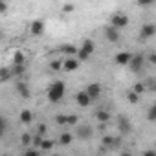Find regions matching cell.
Segmentation results:
<instances>
[{"instance_id":"cell-1","label":"cell","mask_w":156,"mask_h":156,"mask_svg":"<svg viewBox=\"0 0 156 156\" xmlns=\"http://www.w3.org/2000/svg\"><path fill=\"white\" fill-rule=\"evenodd\" d=\"M64 92H66V85L62 81H53L50 87H48V101L50 103H59L62 98H64Z\"/></svg>"},{"instance_id":"cell-2","label":"cell","mask_w":156,"mask_h":156,"mask_svg":"<svg viewBox=\"0 0 156 156\" xmlns=\"http://www.w3.org/2000/svg\"><path fill=\"white\" fill-rule=\"evenodd\" d=\"M94 50H96L94 41L85 39V41H83V44H81V48H79V51H77V59H79V61H87V59L94 53Z\"/></svg>"},{"instance_id":"cell-3","label":"cell","mask_w":156,"mask_h":156,"mask_svg":"<svg viewBox=\"0 0 156 156\" xmlns=\"http://www.w3.org/2000/svg\"><path fill=\"white\" fill-rule=\"evenodd\" d=\"M110 26H114V28H118V30L127 28V26H129V17H127L125 13H116V15H112V19H110Z\"/></svg>"},{"instance_id":"cell-4","label":"cell","mask_w":156,"mask_h":156,"mask_svg":"<svg viewBox=\"0 0 156 156\" xmlns=\"http://www.w3.org/2000/svg\"><path fill=\"white\" fill-rule=\"evenodd\" d=\"M154 35H156V26L154 24H143L141 26V30H140V41L141 42H145L147 39H151Z\"/></svg>"},{"instance_id":"cell-5","label":"cell","mask_w":156,"mask_h":156,"mask_svg":"<svg viewBox=\"0 0 156 156\" xmlns=\"http://www.w3.org/2000/svg\"><path fill=\"white\" fill-rule=\"evenodd\" d=\"M130 59H132V53H129V51H119V53H116V57H114L116 64H119V66H129Z\"/></svg>"},{"instance_id":"cell-6","label":"cell","mask_w":156,"mask_h":156,"mask_svg":"<svg viewBox=\"0 0 156 156\" xmlns=\"http://www.w3.org/2000/svg\"><path fill=\"white\" fill-rule=\"evenodd\" d=\"M129 66H130V70H132V72H136V73H138V72L141 70V66H143V55H141V53L132 55V59H130Z\"/></svg>"},{"instance_id":"cell-7","label":"cell","mask_w":156,"mask_h":156,"mask_svg":"<svg viewBox=\"0 0 156 156\" xmlns=\"http://www.w3.org/2000/svg\"><path fill=\"white\" fill-rule=\"evenodd\" d=\"M85 90H87V94H88L92 99H98V98L101 96V92H103V88H101V85H99V83H90Z\"/></svg>"},{"instance_id":"cell-8","label":"cell","mask_w":156,"mask_h":156,"mask_svg":"<svg viewBox=\"0 0 156 156\" xmlns=\"http://www.w3.org/2000/svg\"><path fill=\"white\" fill-rule=\"evenodd\" d=\"M75 134H77V138H81V140H88V138H92L94 130L88 125H79V127H77V130H75Z\"/></svg>"},{"instance_id":"cell-9","label":"cell","mask_w":156,"mask_h":156,"mask_svg":"<svg viewBox=\"0 0 156 156\" xmlns=\"http://www.w3.org/2000/svg\"><path fill=\"white\" fill-rule=\"evenodd\" d=\"M105 35H107V39H108V42H118L119 39H121V35H119V30L118 28H114V26H108L107 30H105Z\"/></svg>"},{"instance_id":"cell-10","label":"cell","mask_w":156,"mask_h":156,"mask_svg":"<svg viewBox=\"0 0 156 156\" xmlns=\"http://www.w3.org/2000/svg\"><path fill=\"white\" fill-rule=\"evenodd\" d=\"M75 101H77V105H79V107H88L94 99L87 94V90H83V92H79V94L75 96Z\"/></svg>"},{"instance_id":"cell-11","label":"cell","mask_w":156,"mask_h":156,"mask_svg":"<svg viewBox=\"0 0 156 156\" xmlns=\"http://www.w3.org/2000/svg\"><path fill=\"white\" fill-rule=\"evenodd\" d=\"M30 33H31V35H35V37H37V35H41V33H44V22H42V20H39V19H37V20H33V22L30 24Z\"/></svg>"},{"instance_id":"cell-12","label":"cell","mask_w":156,"mask_h":156,"mask_svg":"<svg viewBox=\"0 0 156 156\" xmlns=\"http://www.w3.org/2000/svg\"><path fill=\"white\" fill-rule=\"evenodd\" d=\"M118 129L121 134H129L130 132V121L125 118V116H119L118 118Z\"/></svg>"},{"instance_id":"cell-13","label":"cell","mask_w":156,"mask_h":156,"mask_svg":"<svg viewBox=\"0 0 156 156\" xmlns=\"http://www.w3.org/2000/svg\"><path fill=\"white\" fill-rule=\"evenodd\" d=\"M79 59H73V57H70V59H66L64 61V66H62V70L64 72H75L77 68H79Z\"/></svg>"},{"instance_id":"cell-14","label":"cell","mask_w":156,"mask_h":156,"mask_svg":"<svg viewBox=\"0 0 156 156\" xmlns=\"http://www.w3.org/2000/svg\"><path fill=\"white\" fill-rule=\"evenodd\" d=\"M15 90H17V92H19V94H20L24 99H30V96H31V94H30V88H28V85H26V83H22V81L15 83Z\"/></svg>"},{"instance_id":"cell-15","label":"cell","mask_w":156,"mask_h":156,"mask_svg":"<svg viewBox=\"0 0 156 156\" xmlns=\"http://www.w3.org/2000/svg\"><path fill=\"white\" fill-rule=\"evenodd\" d=\"M59 51L61 53H66V55H77V51H79V48L77 46H73V44H62L61 48H59Z\"/></svg>"},{"instance_id":"cell-16","label":"cell","mask_w":156,"mask_h":156,"mask_svg":"<svg viewBox=\"0 0 156 156\" xmlns=\"http://www.w3.org/2000/svg\"><path fill=\"white\" fill-rule=\"evenodd\" d=\"M31 121H33V114H31V110H28V108L20 110V123H24V125H30Z\"/></svg>"},{"instance_id":"cell-17","label":"cell","mask_w":156,"mask_h":156,"mask_svg":"<svg viewBox=\"0 0 156 156\" xmlns=\"http://www.w3.org/2000/svg\"><path fill=\"white\" fill-rule=\"evenodd\" d=\"M72 141H73V134H70V132H62L59 136V143L61 145H70Z\"/></svg>"},{"instance_id":"cell-18","label":"cell","mask_w":156,"mask_h":156,"mask_svg":"<svg viewBox=\"0 0 156 156\" xmlns=\"http://www.w3.org/2000/svg\"><path fill=\"white\" fill-rule=\"evenodd\" d=\"M96 118H98V121H99V123H107V121L110 119V114H108L107 110H98Z\"/></svg>"},{"instance_id":"cell-19","label":"cell","mask_w":156,"mask_h":156,"mask_svg":"<svg viewBox=\"0 0 156 156\" xmlns=\"http://www.w3.org/2000/svg\"><path fill=\"white\" fill-rule=\"evenodd\" d=\"M127 101H129V103H132V105H136V103L140 101V94H138V92H134V90L127 92Z\"/></svg>"},{"instance_id":"cell-20","label":"cell","mask_w":156,"mask_h":156,"mask_svg":"<svg viewBox=\"0 0 156 156\" xmlns=\"http://www.w3.org/2000/svg\"><path fill=\"white\" fill-rule=\"evenodd\" d=\"M53 145H55V141H53V140H42L39 147H41L42 151H50V149H53Z\"/></svg>"},{"instance_id":"cell-21","label":"cell","mask_w":156,"mask_h":156,"mask_svg":"<svg viewBox=\"0 0 156 156\" xmlns=\"http://www.w3.org/2000/svg\"><path fill=\"white\" fill-rule=\"evenodd\" d=\"M13 64H24V53L22 51H15L13 53Z\"/></svg>"},{"instance_id":"cell-22","label":"cell","mask_w":156,"mask_h":156,"mask_svg":"<svg viewBox=\"0 0 156 156\" xmlns=\"http://www.w3.org/2000/svg\"><path fill=\"white\" fill-rule=\"evenodd\" d=\"M62 66H64V62H62V61H51V62H50V68H51L53 72L62 70Z\"/></svg>"},{"instance_id":"cell-23","label":"cell","mask_w":156,"mask_h":156,"mask_svg":"<svg viewBox=\"0 0 156 156\" xmlns=\"http://www.w3.org/2000/svg\"><path fill=\"white\" fill-rule=\"evenodd\" d=\"M11 72H13V75H22L24 73V64H13Z\"/></svg>"},{"instance_id":"cell-24","label":"cell","mask_w":156,"mask_h":156,"mask_svg":"<svg viewBox=\"0 0 156 156\" xmlns=\"http://www.w3.org/2000/svg\"><path fill=\"white\" fill-rule=\"evenodd\" d=\"M66 118H68V116H64V114H57V116H55V121H57V125H61V127H66Z\"/></svg>"},{"instance_id":"cell-25","label":"cell","mask_w":156,"mask_h":156,"mask_svg":"<svg viewBox=\"0 0 156 156\" xmlns=\"http://www.w3.org/2000/svg\"><path fill=\"white\" fill-rule=\"evenodd\" d=\"M147 119H149V121H156V105H152L151 110L147 112Z\"/></svg>"},{"instance_id":"cell-26","label":"cell","mask_w":156,"mask_h":156,"mask_svg":"<svg viewBox=\"0 0 156 156\" xmlns=\"http://www.w3.org/2000/svg\"><path fill=\"white\" fill-rule=\"evenodd\" d=\"M11 73H13V72H9L8 68H2V77H0V81H2V83H6V81L9 79V77H11Z\"/></svg>"},{"instance_id":"cell-27","label":"cell","mask_w":156,"mask_h":156,"mask_svg":"<svg viewBox=\"0 0 156 156\" xmlns=\"http://www.w3.org/2000/svg\"><path fill=\"white\" fill-rule=\"evenodd\" d=\"M30 143H33V138L30 134H22V145H30Z\"/></svg>"},{"instance_id":"cell-28","label":"cell","mask_w":156,"mask_h":156,"mask_svg":"<svg viewBox=\"0 0 156 156\" xmlns=\"http://www.w3.org/2000/svg\"><path fill=\"white\" fill-rule=\"evenodd\" d=\"M6 129H8V125H6V119L2 118V119H0V136L6 134Z\"/></svg>"},{"instance_id":"cell-29","label":"cell","mask_w":156,"mask_h":156,"mask_svg":"<svg viewBox=\"0 0 156 156\" xmlns=\"http://www.w3.org/2000/svg\"><path fill=\"white\" fill-rule=\"evenodd\" d=\"M73 9H75L73 4H64V6H62V11H64V13H73Z\"/></svg>"},{"instance_id":"cell-30","label":"cell","mask_w":156,"mask_h":156,"mask_svg":"<svg viewBox=\"0 0 156 156\" xmlns=\"http://www.w3.org/2000/svg\"><path fill=\"white\" fill-rule=\"evenodd\" d=\"M147 61H149L151 64H154V66H156V51H151V53L147 55Z\"/></svg>"},{"instance_id":"cell-31","label":"cell","mask_w":156,"mask_h":156,"mask_svg":"<svg viewBox=\"0 0 156 156\" xmlns=\"http://www.w3.org/2000/svg\"><path fill=\"white\" fill-rule=\"evenodd\" d=\"M154 2V0H136V4L138 6H141V8H145V6H151Z\"/></svg>"},{"instance_id":"cell-32","label":"cell","mask_w":156,"mask_h":156,"mask_svg":"<svg viewBox=\"0 0 156 156\" xmlns=\"http://www.w3.org/2000/svg\"><path fill=\"white\" fill-rule=\"evenodd\" d=\"M66 125H77V116H68L66 118Z\"/></svg>"},{"instance_id":"cell-33","label":"cell","mask_w":156,"mask_h":156,"mask_svg":"<svg viewBox=\"0 0 156 156\" xmlns=\"http://www.w3.org/2000/svg\"><path fill=\"white\" fill-rule=\"evenodd\" d=\"M132 90H134V92H138V94H141V92L145 90V87H143L141 83H138V85H134V88H132Z\"/></svg>"},{"instance_id":"cell-34","label":"cell","mask_w":156,"mask_h":156,"mask_svg":"<svg viewBox=\"0 0 156 156\" xmlns=\"http://www.w3.org/2000/svg\"><path fill=\"white\" fill-rule=\"evenodd\" d=\"M0 11H2V13L8 11V2H6V0H2V2H0Z\"/></svg>"},{"instance_id":"cell-35","label":"cell","mask_w":156,"mask_h":156,"mask_svg":"<svg viewBox=\"0 0 156 156\" xmlns=\"http://www.w3.org/2000/svg\"><path fill=\"white\" fill-rule=\"evenodd\" d=\"M37 154H39L37 149H28V151H26V156H37Z\"/></svg>"},{"instance_id":"cell-36","label":"cell","mask_w":156,"mask_h":156,"mask_svg":"<svg viewBox=\"0 0 156 156\" xmlns=\"http://www.w3.org/2000/svg\"><path fill=\"white\" fill-rule=\"evenodd\" d=\"M39 134H46V125H39Z\"/></svg>"},{"instance_id":"cell-37","label":"cell","mask_w":156,"mask_h":156,"mask_svg":"<svg viewBox=\"0 0 156 156\" xmlns=\"http://www.w3.org/2000/svg\"><path fill=\"white\" fill-rule=\"evenodd\" d=\"M154 88H156V87H154Z\"/></svg>"}]
</instances>
